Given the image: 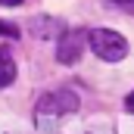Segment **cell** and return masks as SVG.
<instances>
[{
    "label": "cell",
    "mask_w": 134,
    "mask_h": 134,
    "mask_svg": "<svg viewBox=\"0 0 134 134\" xmlns=\"http://www.w3.org/2000/svg\"><path fill=\"white\" fill-rule=\"evenodd\" d=\"M87 44H91V50H94L100 59H106V63H119V59L128 56V41L119 31H112V28H97V31H91L87 34Z\"/></svg>",
    "instance_id": "cell-1"
},
{
    "label": "cell",
    "mask_w": 134,
    "mask_h": 134,
    "mask_svg": "<svg viewBox=\"0 0 134 134\" xmlns=\"http://www.w3.org/2000/svg\"><path fill=\"white\" fill-rule=\"evenodd\" d=\"M78 109V94L72 91H53V94H44L37 100V115H69Z\"/></svg>",
    "instance_id": "cell-2"
},
{
    "label": "cell",
    "mask_w": 134,
    "mask_h": 134,
    "mask_svg": "<svg viewBox=\"0 0 134 134\" xmlns=\"http://www.w3.org/2000/svg\"><path fill=\"white\" fill-rule=\"evenodd\" d=\"M84 44H87V34L81 28H72V31L59 34V44H56V59L63 66H75L84 53Z\"/></svg>",
    "instance_id": "cell-3"
},
{
    "label": "cell",
    "mask_w": 134,
    "mask_h": 134,
    "mask_svg": "<svg viewBox=\"0 0 134 134\" xmlns=\"http://www.w3.org/2000/svg\"><path fill=\"white\" fill-rule=\"evenodd\" d=\"M16 81V59L9 47H0V87H9Z\"/></svg>",
    "instance_id": "cell-4"
},
{
    "label": "cell",
    "mask_w": 134,
    "mask_h": 134,
    "mask_svg": "<svg viewBox=\"0 0 134 134\" xmlns=\"http://www.w3.org/2000/svg\"><path fill=\"white\" fill-rule=\"evenodd\" d=\"M31 31L37 34V37H56V34L63 31V22H59V19L37 16V19H31Z\"/></svg>",
    "instance_id": "cell-5"
},
{
    "label": "cell",
    "mask_w": 134,
    "mask_h": 134,
    "mask_svg": "<svg viewBox=\"0 0 134 134\" xmlns=\"http://www.w3.org/2000/svg\"><path fill=\"white\" fill-rule=\"evenodd\" d=\"M115 9H122V13H131L134 16V0H109Z\"/></svg>",
    "instance_id": "cell-6"
},
{
    "label": "cell",
    "mask_w": 134,
    "mask_h": 134,
    "mask_svg": "<svg viewBox=\"0 0 134 134\" xmlns=\"http://www.w3.org/2000/svg\"><path fill=\"white\" fill-rule=\"evenodd\" d=\"M0 34H9V37H13V34H16V28H13L9 22H0Z\"/></svg>",
    "instance_id": "cell-7"
},
{
    "label": "cell",
    "mask_w": 134,
    "mask_h": 134,
    "mask_svg": "<svg viewBox=\"0 0 134 134\" xmlns=\"http://www.w3.org/2000/svg\"><path fill=\"white\" fill-rule=\"evenodd\" d=\"M125 109H128V112H134V91L125 97Z\"/></svg>",
    "instance_id": "cell-8"
},
{
    "label": "cell",
    "mask_w": 134,
    "mask_h": 134,
    "mask_svg": "<svg viewBox=\"0 0 134 134\" xmlns=\"http://www.w3.org/2000/svg\"><path fill=\"white\" fill-rule=\"evenodd\" d=\"M0 3H6V6H13V3H22V0H0Z\"/></svg>",
    "instance_id": "cell-9"
}]
</instances>
